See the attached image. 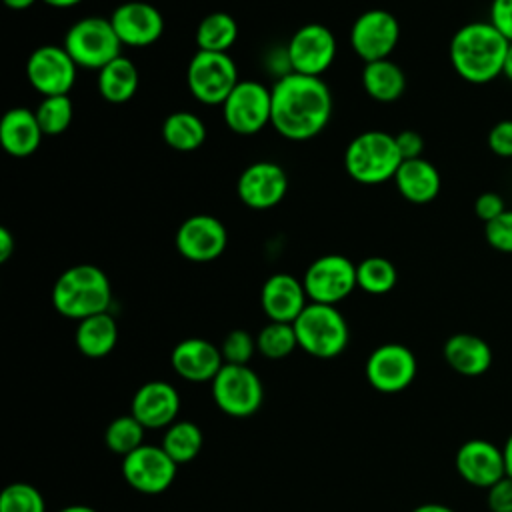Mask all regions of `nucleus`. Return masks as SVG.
I'll return each mask as SVG.
<instances>
[{
    "instance_id": "obj_1",
    "label": "nucleus",
    "mask_w": 512,
    "mask_h": 512,
    "mask_svg": "<svg viewBox=\"0 0 512 512\" xmlns=\"http://www.w3.org/2000/svg\"><path fill=\"white\" fill-rule=\"evenodd\" d=\"M272 90L274 130L294 142L318 136L332 116V94L320 76L284 72Z\"/></svg>"
},
{
    "instance_id": "obj_2",
    "label": "nucleus",
    "mask_w": 512,
    "mask_h": 512,
    "mask_svg": "<svg viewBox=\"0 0 512 512\" xmlns=\"http://www.w3.org/2000/svg\"><path fill=\"white\" fill-rule=\"evenodd\" d=\"M508 44L490 22L464 24L450 40L452 68L470 84L492 82L504 70Z\"/></svg>"
},
{
    "instance_id": "obj_3",
    "label": "nucleus",
    "mask_w": 512,
    "mask_h": 512,
    "mask_svg": "<svg viewBox=\"0 0 512 512\" xmlns=\"http://www.w3.org/2000/svg\"><path fill=\"white\" fill-rule=\"evenodd\" d=\"M52 304L60 316L80 322L88 316L108 312L112 304V284L98 266L74 264L56 278Z\"/></svg>"
},
{
    "instance_id": "obj_4",
    "label": "nucleus",
    "mask_w": 512,
    "mask_h": 512,
    "mask_svg": "<svg viewBox=\"0 0 512 512\" xmlns=\"http://www.w3.org/2000/svg\"><path fill=\"white\" fill-rule=\"evenodd\" d=\"M402 164L394 134L366 130L354 136L344 150V170L360 184H382L394 180Z\"/></svg>"
},
{
    "instance_id": "obj_5",
    "label": "nucleus",
    "mask_w": 512,
    "mask_h": 512,
    "mask_svg": "<svg viewBox=\"0 0 512 512\" xmlns=\"http://www.w3.org/2000/svg\"><path fill=\"white\" fill-rule=\"evenodd\" d=\"M292 326L298 338V348L320 360L336 358L344 352L350 340L348 324L342 312L332 304L308 302Z\"/></svg>"
},
{
    "instance_id": "obj_6",
    "label": "nucleus",
    "mask_w": 512,
    "mask_h": 512,
    "mask_svg": "<svg viewBox=\"0 0 512 512\" xmlns=\"http://www.w3.org/2000/svg\"><path fill=\"white\" fill-rule=\"evenodd\" d=\"M66 52L72 56L76 66L100 70L114 58L122 56V42L118 40L110 18L86 16L76 20L64 36Z\"/></svg>"
},
{
    "instance_id": "obj_7",
    "label": "nucleus",
    "mask_w": 512,
    "mask_h": 512,
    "mask_svg": "<svg viewBox=\"0 0 512 512\" xmlns=\"http://www.w3.org/2000/svg\"><path fill=\"white\" fill-rule=\"evenodd\" d=\"M214 404L232 418H248L264 400L260 376L248 364H224L210 382Z\"/></svg>"
},
{
    "instance_id": "obj_8",
    "label": "nucleus",
    "mask_w": 512,
    "mask_h": 512,
    "mask_svg": "<svg viewBox=\"0 0 512 512\" xmlns=\"http://www.w3.org/2000/svg\"><path fill=\"white\" fill-rule=\"evenodd\" d=\"M238 82V70L228 52L198 50L188 62L186 84L190 94L202 104H224Z\"/></svg>"
},
{
    "instance_id": "obj_9",
    "label": "nucleus",
    "mask_w": 512,
    "mask_h": 512,
    "mask_svg": "<svg viewBox=\"0 0 512 512\" xmlns=\"http://www.w3.org/2000/svg\"><path fill=\"white\" fill-rule=\"evenodd\" d=\"M302 284L310 302L336 306L358 288L356 264L342 254H324L310 262Z\"/></svg>"
},
{
    "instance_id": "obj_10",
    "label": "nucleus",
    "mask_w": 512,
    "mask_h": 512,
    "mask_svg": "<svg viewBox=\"0 0 512 512\" xmlns=\"http://www.w3.org/2000/svg\"><path fill=\"white\" fill-rule=\"evenodd\" d=\"M222 114L232 132L256 134L272 120V90L256 80H240L224 100Z\"/></svg>"
},
{
    "instance_id": "obj_11",
    "label": "nucleus",
    "mask_w": 512,
    "mask_h": 512,
    "mask_svg": "<svg viewBox=\"0 0 512 512\" xmlns=\"http://www.w3.org/2000/svg\"><path fill=\"white\" fill-rule=\"evenodd\" d=\"M336 38L324 24H304L288 40L286 62L290 72L322 76L336 58Z\"/></svg>"
},
{
    "instance_id": "obj_12",
    "label": "nucleus",
    "mask_w": 512,
    "mask_h": 512,
    "mask_svg": "<svg viewBox=\"0 0 512 512\" xmlns=\"http://www.w3.org/2000/svg\"><path fill=\"white\" fill-rule=\"evenodd\" d=\"M368 384L382 394L406 390L418 372L414 352L398 342H388L374 348L364 366Z\"/></svg>"
},
{
    "instance_id": "obj_13",
    "label": "nucleus",
    "mask_w": 512,
    "mask_h": 512,
    "mask_svg": "<svg viewBox=\"0 0 512 512\" xmlns=\"http://www.w3.org/2000/svg\"><path fill=\"white\" fill-rule=\"evenodd\" d=\"M400 40V24L396 16L384 8L362 12L350 28V46L366 64L388 58Z\"/></svg>"
},
{
    "instance_id": "obj_14",
    "label": "nucleus",
    "mask_w": 512,
    "mask_h": 512,
    "mask_svg": "<svg viewBox=\"0 0 512 512\" xmlns=\"http://www.w3.org/2000/svg\"><path fill=\"white\" fill-rule=\"evenodd\" d=\"M176 472L178 464L156 444H142L122 458L126 484L142 494H162L176 480Z\"/></svg>"
},
{
    "instance_id": "obj_15",
    "label": "nucleus",
    "mask_w": 512,
    "mask_h": 512,
    "mask_svg": "<svg viewBox=\"0 0 512 512\" xmlns=\"http://www.w3.org/2000/svg\"><path fill=\"white\" fill-rule=\"evenodd\" d=\"M76 68V62L64 46L46 44L30 52L26 60V78L42 96H62L72 90Z\"/></svg>"
},
{
    "instance_id": "obj_16",
    "label": "nucleus",
    "mask_w": 512,
    "mask_h": 512,
    "mask_svg": "<svg viewBox=\"0 0 512 512\" xmlns=\"http://www.w3.org/2000/svg\"><path fill=\"white\" fill-rule=\"evenodd\" d=\"M236 192L242 204L252 210H268L280 204L288 192L286 170L270 160L248 164L236 182Z\"/></svg>"
},
{
    "instance_id": "obj_17",
    "label": "nucleus",
    "mask_w": 512,
    "mask_h": 512,
    "mask_svg": "<svg viewBox=\"0 0 512 512\" xmlns=\"http://www.w3.org/2000/svg\"><path fill=\"white\" fill-rule=\"evenodd\" d=\"M176 250L190 262L216 260L228 244V230L216 216L194 214L176 230Z\"/></svg>"
},
{
    "instance_id": "obj_18",
    "label": "nucleus",
    "mask_w": 512,
    "mask_h": 512,
    "mask_svg": "<svg viewBox=\"0 0 512 512\" xmlns=\"http://www.w3.org/2000/svg\"><path fill=\"white\" fill-rule=\"evenodd\" d=\"M112 28L122 46L144 48L160 40L164 32V18L160 10L148 2L132 0L114 8L110 14Z\"/></svg>"
},
{
    "instance_id": "obj_19",
    "label": "nucleus",
    "mask_w": 512,
    "mask_h": 512,
    "mask_svg": "<svg viewBox=\"0 0 512 512\" xmlns=\"http://www.w3.org/2000/svg\"><path fill=\"white\" fill-rule=\"evenodd\" d=\"M180 412V394L166 380L144 382L132 396L130 414L146 428L160 430L176 422Z\"/></svg>"
},
{
    "instance_id": "obj_20",
    "label": "nucleus",
    "mask_w": 512,
    "mask_h": 512,
    "mask_svg": "<svg viewBox=\"0 0 512 512\" xmlns=\"http://www.w3.org/2000/svg\"><path fill=\"white\" fill-rule=\"evenodd\" d=\"M454 466L464 482L486 490L506 476L502 448L482 438L466 440L456 450Z\"/></svg>"
},
{
    "instance_id": "obj_21",
    "label": "nucleus",
    "mask_w": 512,
    "mask_h": 512,
    "mask_svg": "<svg viewBox=\"0 0 512 512\" xmlns=\"http://www.w3.org/2000/svg\"><path fill=\"white\" fill-rule=\"evenodd\" d=\"M170 366L188 382H212L224 366L220 346L204 338H184L170 352Z\"/></svg>"
},
{
    "instance_id": "obj_22",
    "label": "nucleus",
    "mask_w": 512,
    "mask_h": 512,
    "mask_svg": "<svg viewBox=\"0 0 512 512\" xmlns=\"http://www.w3.org/2000/svg\"><path fill=\"white\" fill-rule=\"evenodd\" d=\"M302 280L292 274L276 272L266 278L260 290V304L268 320L292 324L308 304Z\"/></svg>"
},
{
    "instance_id": "obj_23",
    "label": "nucleus",
    "mask_w": 512,
    "mask_h": 512,
    "mask_svg": "<svg viewBox=\"0 0 512 512\" xmlns=\"http://www.w3.org/2000/svg\"><path fill=\"white\" fill-rule=\"evenodd\" d=\"M42 128L34 110L16 106L10 108L0 120V144L12 158L32 156L42 142Z\"/></svg>"
},
{
    "instance_id": "obj_24",
    "label": "nucleus",
    "mask_w": 512,
    "mask_h": 512,
    "mask_svg": "<svg viewBox=\"0 0 512 512\" xmlns=\"http://www.w3.org/2000/svg\"><path fill=\"white\" fill-rule=\"evenodd\" d=\"M446 364L462 376H482L492 366V348L476 334H452L442 348Z\"/></svg>"
},
{
    "instance_id": "obj_25",
    "label": "nucleus",
    "mask_w": 512,
    "mask_h": 512,
    "mask_svg": "<svg viewBox=\"0 0 512 512\" xmlns=\"http://www.w3.org/2000/svg\"><path fill=\"white\" fill-rule=\"evenodd\" d=\"M400 196L412 204H428L440 192V174L436 166L424 158L402 160L394 174Z\"/></svg>"
},
{
    "instance_id": "obj_26",
    "label": "nucleus",
    "mask_w": 512,
    "mask_h": 512,
    "mask_svg": "<svg viewBox=\"0 0 512 512\" xmlns=\"http://www.w3.org/2000/svg\"><path fill=\"white\" fill-rule=\"evenodd\" d=\"M74 342L80 354L86 358L108 356L118 342V324L110 312L94 314L78 322Z\"/></svg>"
},
{
    "instance_id": "obj_27",
    "label": "nucleus",
    "mask_w": 512,
    "mask_h": 512,
    "mask_svg": "<svg viewBox=\"0 0 512 512\" xmlns=\"http://www.w3.org/2000/svg\"><path fill=\"white\" fill-rule=\"evenodd\" d=\"M360 80L364 92L376 102H394L406 90L404 70L390 58L366 62Z\"/></svg>"
},
{
    "instance_id": "obj_28",
    "label": "nucleus",
    "mask_w": 512,
    "mask_h": 512,
    "mask_svg": "<svg viewBox=\"0 0 512 512\" xmlns=\"http://www.w3.org/2000/svg\"><path fill=\"white\" fill-rule=\"evenodd\" d=\"M138 70L132 60L126 56H118L98 70L96 86L100 96L110 104L128 102L138 90Z\"/></svg>"
},
{
    "instance_id": "obj_29",
    "label": "nucleus",
    "mask_w": 512,
    "mask_h": 512,
    "mask_svg": "<svg viewBox=\"0 0 512 512\" xmlns=\"http://www.w3.org/2000/svg\"><path fill=\"white\" fill-rule=\"evenodd\" d=\"M162 138L172 150L192 152L204 144L206 126L194 112L178 110L164 118Z\"/></svg>"
},
{
    "instance_id": "obj_30",
    "label": "nucleus",
    "mask_w": 512,
    "mask_h": 512,
    "mask_svg": "<svg viewBox=\"0 0 512 512\" xmlns=\"http://www.w3.org/2000/svg\"><path fill=\"white\" fill-rule=\"evenodd\" d=\"M238 38V24L226 12H210L196 26V46L206 52H228Z\"/></svg>"
},
{
    "instance_id": "obj_31",
    "label": "nucleus",
    "mask_w": 512,
    "mask_h": 512,
    "mask_svg": "<svg viewBox=\"0 0 512 512\" xmlns=\"http://www.w3.org/2000/svg\"><path fill=\"white\" fill-rule=\"evenodd\" d=\"M202 444L204 436L198 424L190 420H176L166 428L160 446L176 464H186L200 454Z\"/></svg>"
},
{
    "instance_id": "obj_32",
    "label": "nucleus",
    "mask_w": 512,
    "mask_h": 512,
    "mask_svg": "<svg viewBox=\"0 0 512 512\" xmlns=\"http://www.w3.org/2000/svg\"><path fill=\"white\" fill-rule=\"evenodd\" d=\"M358 288L368 294H386L396 286V266L384 256H368L356 264Z\"/></svg>"
},
{
    "instance_id": "obj_33",
    "label": "nucleus",
    "mask_w": 512,
    "mask_h": 512,
    "mask_svg": "<svg viewBox=\"0 0 512 512\" xmlns=\"http://www.w3.org/2000/svg\"><path fill=\"white\" fill-rule=\"evenodd\" d=\"M144 430L132 414L116 416L104 430V444L110 452L124 458L144 444Z\"/></svg>"
},
{
    "instance_id": "obj_34",
    "label": "nucleus",
    "mask_w": 512,
    "mask_h": 512,
    "mask_svg": "<svg viewBox=\"0 0 512 512\" xmlns=\"http://www.w3.org/2000/svg\"><path fill=\"white\" fill-rule=\"evenodd\" d=\"M256 348L268 360H282L298 348L294 326L288 322H268L256 334Z\"/></svg>"
},
{
    "instance_id": "obj_35",
    "label": "nucleus",
    "mask_w": 512,
    "mask_h": 512,
    "mask_svg": "<svg viewBox=\"0 0 512 512\" xmlns=\"http://www.w3.org/2000/svg\"><path fill=\"white\" fill-rule=\"evenodd\" d=\"M34 114L38 118V124L42 128L44 136H58V134L66 132L72 122V116H74L72 100L68 94L42 96Z\"/></svg>"
},
{
    "instance_id": "obj_36",
    "label": "nucleus",
    "mask_w": 512,
    "mask_h": 512,
    "mask_svg": "<svg viewBox=\"0 0 512 512\" xmlns=\"http://www.w3.org/2000/svg\"><path fill=\"white\" fill-rule=\"evenodd\" d=\"M0 512H46V502L36 486L12 482L0 494Z\"/></svg>"
},
{
    "instance_id": "obj_37",
    "label": "nucleus",
    "mask_w": 512,
    "mask_h": 512,
    "mask_svg": "<svg viewBox=\"0 0 512 512\" xmlns=\"http://www.w3.org/2000/svg\"><path fill=\"white\" fill-rule=\"evenodd\" d=\"M256 350V338L242 328L230 330L220 344L224 364H248Z\"/></svg>"
},
{
    "instance_id": "obj_38",
    "label": "nucleus",
    "mask_w": 512,
    "mask_h": 512,
    "mask_svg": "<svg viewBox=\"0 0 512 512\" xmlns=\"http://www.w3.org/2000/svg\"><path fill=\"white\" fill-rule=\"evenodd\" d=\"M484 236L494 250L512 254V210L506 208L498 218L484 224Z\"/></svg>"
},
{
    "instance_id": "obj_39",
    "label": "nucleus",
    "mask_w": 512,
    "mask_h": 512,
    "mask_svg": "<svg viewBox=\"0 0 512 512\" xmlns=\"http://www.w3.org/2000/svg\"><path fill=\"white\" fill-rule=\"evenodd\" d=\"M488 146L496 156L512 158V120H500L490 128Z\"/></svg>"
},
{
    "instance_id": "obj_40",
    "label": "nucleus",
    "mask_w": 512,
    "mask_h": 512,
    "mask_svg": "<svg viewBox=\"0 0 512 512\" xmlns=\"http://www.w3.org/2000/svg\"><path fill=\"white\" fill-rule=\"evenodd\" d=\"M486 504L490 512H512V478L504 476L488 488Z\"/></svg>"
},
{
    "instance_id": "obj_41",
    "label": "nucleus",
    "mask_w": 512,
    "mask_h": 512,
    "mask_svg": "<svg viewBox=\"0 0 512 512\" xmlns=\"http://www.w3.org/2000/svg\"><path fill=\"white\" fill-rule=\"evenodd\" d=\"M508 42H512V0H492L488 20Z\"/></svg>"
},
{
    "instance_id": "obj_42",
    "label": "nucleus",
    "mask_w": 512,
    "mask_h": 512,
    "mask_svg": "<svg viewBox=\"0 0 512 512\" xmlns=\"http://www.w3.org/2000/svg\"><path fill=\"white\" fill-rule=\"evenodd\" d=\"M504 210H506L504 200H502V196L496 194V192H482V194L476 198V202H474V212H476V216H478L484 224H488V222H492L494 218H498Z\"/></svg>"
},
{
    "instance_id": "obj_43",
    "label": "nucleus",
    "mask_w": 512,
    "mask_h": 512,
    "mask_svg": "<svg viewBox=\"0 0 512 512\" xmlns=\"http://www.w3.org/2000/svg\"><path fill=\"white\" fill-rule=\"evenodd\" d=\"M396 146L400 150L402 160H412V158H422L424 150V138L416 130H402L394 134Z\"/></svg>"
},
{
    "instance_id": "obj_44",
    "label": "nucleus",
    "mask_w": 512,
    "mask_h": 512,
    "mask_svg": "<svg viewBox=\"0 0 512 512\" xmlns=\"http://www.w3.org/2000/svg\"><path fill=\"white\" fill-rule=\"evenodd\" d=\"M16 248V240L8 228H0V262H6Z\"/></svg>"
},
{
    "instance_id": "obj_45",
    "label": "nucleus",
    "mask_w": 512,
    "mask_h": 512,
    "mask_svg": "<svg viewBox=\"0 0 512 512\" xmlns=\"http://www.w3.org/2000/svg\"><path fill=\"white\" fill-rule=\"evenodd\" d=\"M410 512H454L450 506H444V504H438V502H426V504H420L416 508H412Z\"/></svg>"
},
{
    "instance_id": "obj_46",
    "label": "nucleus",
    "mask_w": 512,
    "mask_h": 512,
    "mask_svg": "<svg viewBox=\"0 0 512 512\" xmlns=\"http://www.w3.org/2000/svg\"><path fill=\"white\" fill-rule=\"evenodd\" d=\"M502 452H504V468H506V476H510V478H512V434L506 438Z\"/></svg>"
},
{
    "instance_id": "obj_47",
    "label": "nucleus",
    "mask_w": 512,
    "mask_h": 512,
    "mask_svg": "<svg viewBox=\"0 0 512 512\" xmlns=\"http://www.w3.org/2000/svg\"><path fill=\"white\" fill-rule=\"evenodd\" d=\"M10 10H28L36 0H2Z\"/></svg>"
},
{
    "instance_id": "obj_48",
    "label": "nucleus",
    "mask_w": 512,
    "mask_h": 512,
    "mask_svg": "<svg viewBox=\"0 0 512 512\" xmlns=\"http://www.w3.org/2000/svg\"><path fill=\"white\" fill-rule=\"evenodd\" d=\"M40 2H44V4H48L52 8H70V6L80 4L82 0H40Z\"/></svg>"
},
{
    "instance_id": "obj_49",
    "label": "nucleus",
    "mask_w": 512,
    "mask_h": 512,
    "mask_svg": "<svg viewBox=\"0 0 512 512\" xmlns=\"http://www.w3.org/2000/svg\"><path fill=\"white\" fill-rule=\"evenodd\" d=\"M502 74H504L508 80H512V42L508 44V52H506V58H504V70H502Z\"/></svg>"
},
{
    "instance_id": "obj_50",
    "label": "nucleus",
    "mask_w": 512,
    "mask_h": 512,
    "mask_svg": "<svg viewBox=\"0 0 512 512\" xmlns=\"http://www.w3.org/2000/svg\"><path fill=\"white\" fill-rule=\"evenodd\" d=\"M58 512H98V510L92 506H86V504H70V506L60 508Z\"/></svg>"
}]
</instances>
